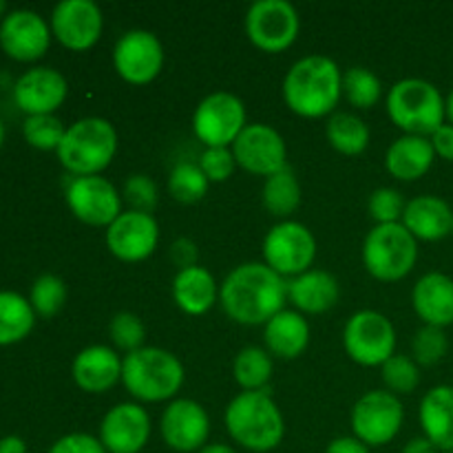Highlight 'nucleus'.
<instances>
[{"label":"nucleus","instance_id":"72a5a7b5","mask_svg":"<svg viewBox=\"0 0 453 453\" xmlns=\"http://www.w3.org/2000/svg\"><path fill=\"white\" fill-rule=\"evenodd\" d=\"M343 97L358 111H370L383 97V82L367 66H349L343 71Z\"/></svg>","mask_w":453,"mask_h":453},{"label":"nucleus","instance_id":"c9c22d12","mask_svg":"<svg viewBox=\"0 0 453 453\" xmlns=\"http://www.w3.org/2000/svg\"><path fill=\"white\" fill-rule=\"evenodd\" d=\"M66 286L58 274H40L31 286L29 303L35 314L44 319H51L65 308Z\"/></svg>","mask_w":453,"mask_h":453},{"label":"nucleus","instance_id":"58836bf2","mask_svg":"<svg viewBox=\"0 0 453 453\" xmlns=\"http://www.w3.org/2000/svg\"><path fill=\"white\" fill-rule=\"evenodd\" d=\"M25 140L34 149L40 150H58L66 128L60 118L56 115H29L25 119Z\"/></svg>","mask_w":453,"mask_h":453},{"label":"nucleus","instance_id":"c85d7f7f","mask_svg":"<svg viewBox=\"0 0 453 453\" xmlns=\"http://www.w3.org/2000/svg\"><path fill=\"white\" fill-rule=\"evenodd\" d=\"M423 436L429 438L441 453L453 451V385L429 389L418 410Z\"/></svg>","mask_w":453,"mask_h":453},{"label":"nucleus","instance_id":"de8ad7c7","mask_svg":"<svg viewBox=\"0 0 453 453\" xmlns=\"http://www.w3.org/2000/svg\"><path fill=\"white\" fill-rule=\"evenodd\" d=\"M326 453H370V447L357 436H339L327 445Z\"/></svg>","mask_w":453,"mask_h":453},{"label":"nucleus","instance_id":"37998d69","mask_svg":"<svg viewBox=\"0 0 453 453\" xmlns=\"http://www.w3.org/2000/svg\"><path fill=\"white\" fill-rule=\"evenodd\" d=\"M199 168L211 184H221L233 177L237 162L230 149H203V153L199 155Z\"/></svg>","mask_w":453,"mask_h":453},{"label":"nucleus","instance_id":"6ab92c4d","mask_svg":"<svg viewBox=\"0 0 453 453\" xmlns=\"http://www.w3.org/2000/svg\"><path fill=\"white\" fill-rule=\"evenodd\" d=\"M100 442L109 453H140L150 438V416L140 403L111 407L100 423Z\"/></svg>","mask_w":453,"mask_h":453},{"label":"nucleus","instance_id":"f257e3e1","mask_svg":"<svg viewBox=\"0 0 453 453\" xmlns=\"http://www.w3.org/2000/svg\"><path fill=\"white\" fill-rule=\"evenodd\" d=\"M288 281L264 261H248L230 270L219 286V303L239 326H265L286 310Z\"/></svg>","mask_w":453,"mask_h":453},{"label":"nucleus","instance_id":"1a4fd4ad","mask_svg":"<svg viewBox=\"0 0 453 453\" xmlns=\"http://www.w3.org/2000/svg\"><path fill=\"white\" fill-rule=\"evenodd\" d=\"M246 35L259 51L281 53L296 42L301 18L288 0H257L243 18Z\"/></svg>","mask_w":453,"mask_h":453},{"label":"nucleus","instance_id":"4be33fe9","mask_svg":"<svg viewBox=\"0 0 453 453\" xmlns=\"http://www.w3.org/2000/svg\"><path fill=\"white\" fill-rule=\"evenodd\" d=\"M71 372L82 392L104 394L122 380V357L109 345H88L73 358Z\"/></svg>","mask_w":453,"mask_h":453},{"label":"nucleus","instance_id":"f03ea898","mask_svg":"<svg viewBox=\"0 0 453 453\" xmlns=\"http://www.w3.org/2000/svg\"><path fill=\"white\" fill-rule=\"evenodd\" d=\"M343 96V73L327 56H305L290 66L283 80V102L299 118L317 119L336 113Z\"/></svg>","mask_w":453,"mask_h":453},{"label":"nucleus","instance_id":"79ce46f5","mask_svg":"<svg viewBox=\"0 0 453 453\" xmlns=\"http://www.w3.org/2000/svg\"><path fill=\"white\" fill-rule=\"evenodd\" d=\"M122 197L124 202L131 206L128 211L149 212V215H153V211L159 203L157 184H155L149 175H140V173H137V175H131L127 180Z\"/></svg>","mask_w":453,"mask_h":453},{"label":"nucleus","instance_id":"9d476101","mask_svg":"<svg viewBox=\"0 0 453 453\" xmlns=\"http://www.w3.org/2000/svg\"><path fill=\"white\" fill-rule=\"evenodd\" d=\"M314 259L317 239L312 230L299 221H279L264 237V264L283 279L299 277L312 270Z\"/></svg>","mask_w":453,"mask_h":453},{"label":"nucleus","instance_id":"412c9836","mask_svg":"<svg viewBox=\"0 0 453 453\" xmlns=\"http://www.w3.org/2000/svg\"><path fill=\"white\" fill-rule=\"evenodd\" d=\"M69 84L60 71L51 66H35L20 75L13 87V100L27 115H53L66 100Z\"/></svg>","mask_w":453,"mask_h":453},{"label":"nucleus","instance_id":"49530a36","mask_svg":"<svg viewBox=\"0 0 453 453\" xmlns=\"http://www.w3.org/2000/svg\"><path fill=\"white\" fill-rule=\"evenodd\" d=\"M429 142H432L436 157L445 159V162H453V124H442V127L429 137Z\"/></svg>","mask_w":453,"mask_h":453},{"label":"nucleus","instance_id":"09e8293b","mask_svg":"<svg viewBox=\"0 0 453 453\" xmlns=\"http://www.w3.org/2000/svg\"><path fill=\"white\" fill-rule=\"evenodd\" d=\"M403 453H441V449H438L429 438L418 436V438H411V441L403 447Z\"/></svg>","mask_w":453,"mask_h":453},{"label":"nucleus","instance_id":"a878e982","mask_svg":"<svg viewBox=\"0 0 453 453\" xmlns=\"http://www.w3.org/2000/svg\"><path fill=\"white\" fill-rule=\"evenodd\" d=\"M434 146L429 137L401 135L389 144L385 153V168L398 181H416L427 175L434 166Z\"/></svg>","mask_w":453,"mask_h":453},{"label":"nucleus","instance_id":"864d4df0","mask_svg":"<svg viewBox=\"0 0 453 453\" xmlns=\"http://www.w3.org/2000/svg\"><path fill=\"white\" fill-rule=\"evenodd\" d=\"M3 140H4V127L3 122H0V146H3Z\"/></svg>","mask_w":453,"mask_h":453},{"label":"nucleus","instance_id":"aec40b11","mask_svg":"<svg viewBox=\"0 0 453 453\" xmlns=\"http://www.w3.org/2000/svg\"><path fill=\"white\" fill-rule=\"evenodd\" d=\"M49 42H51V29L40 13L16 9L0 22V47L16 60H38L47 53Z\"/></svg>","mask_w":453,"mask_h":453},{"label":"nucleus","instance_id":"5701e85b","mask_svg":"<svg viewBox=\"0 0 453 453\" xmlns=\"http://www.w3.org/2000/svg\"><path fill=\"white\" fill-rule=\"evenodd\" d=\"M411 305L425 326H453V279L445 273H427L411 290Z\"/></svg>","mask_w":453,"mask_h":453},{"label":"nucleus","instance_id":"dca6fc26","mask_svg":"<svg viewBox=\"0 0 453 453\" xmlns=\"http://www.w3.org/2000/svg\"><path fill=\"white\" fill-rule=\"evenodd\" d=\"M159 434L168 449L177 453H197L208 445L211 418L193 398H175L164 410Z\"/></svg>","mask_w":453,"mask_h":453},{"label":"nucleus","instance_id":"c03bdc74","mask_svg":"<svg viewBox=\"0 0 453 453\" xmlns=\"http://www.w3.org/2000/svg\"><path fill=\"white\" fill-rule=\"evenodd\" d=\"M49 453H109L100 438L91 434H66L51 445Z\"/></svg>","mask_w":453,"mask_h":453},{"label":"nucleus","instance_id":"6e6552de","mask_svg":"<svg viewBox=\"0 0 453 453\" xmlns=\"http://www.w3.org/2000/svg\"><path fill=\"white\" fill-rule=\"evenodd\" d=\"M345 354L363 367H380L396 354V330L385 314L361 310L343 327Z\"/></svg>","mask_w":453,"mask_h":453},{"label":"nucleus","instance_id":"c756f323","mask_svg":"<svg viewBox=\"0 0 453 453\" xmlns=\"http://www.w3.org/2000/svg\"><path fill=\"white\" fill-rule=\"evenodd\" d=\"M326 137L336 153L357 157V155L365 153V149L370 146V127L358 115L339 111L327 118Z\"/></svg>","mask_w":453,"mask_h":453},{"label":"nucleus","instance_id":"423d86ee","mask_svg":"<svg viewBox=\"0 0 453 453\" xmlns=\"http://www.w3.org/2000/svg\"><path fill=\"white\" fill-rule=\"evenodd\" d=\"M388 115L403 135L432 137L447 122L445 97L423 78L398 80L388 93Z\"/></svg>","mask_w":453,"mask_h":453},{"label":"nucleus","instance_id":"cd10ccee","mask_svg":"<svg viewBox=\"0 0 453 453\" xmlns=\"http://www.w3.org/2000/svg\"><path fill=\"white\" fill-rule=\"evenodd\" d=\"M264 343L273 357L292 361L310 345V326L296 310H281L264 326Z\"/></svg>","mask_w":453,"mask_h":453},{"label":"nucleus","instance_id":"603ef678","mask_svg":"<svg viewBox=\"0 0 453 453\" xmlns=\"http://www.w3.org/2000/svg\"><path fill=\"white\" fill-rule=\"evenodd\" d=\"M445 113H447V122L453 124V88L449 91V96L445 97Z\"/></svg>","mask_w":453,"mask_h":453},{"label":"nucleus","instance_id":"39448f33","mask_svg":"<svg viewBox=\"0 0 453 453\" xmlns=\"http://www.w3.org/2000/svg\"><path fill=\"white\" fill-rule=\"evenodd\" d=\"M56 153L71 175H102L118 153V133L109 119L82 118L66 128Z\"/></svg>","mask_w":453,"mask_h":453},{"label":"nucleus","instance_id":"e433bc0d","mask_svg":"<svg viewBox=\"0 0 453 453\" xmlns=\"http://www.w3.org/2000/svg\"><path fill=\"white\" fill-rule=\"evenodd\" d=\"M380 379H383L388 392L411 394L420 385V365L411 357L405 354H394L388 363L380 365Z\"/></svg>","mask_w":453,"mask_h":453},{"label":"nucleus","instance_id":"9b49d317","mask_svg":"<svg viewBox=\"0 0 453 453\" xmlns=\"http://www.w3.org/2000/svg\"><path fill=\"white\" fill-rule=\"evenodd\" d=\"M246 127V106L228 91L206 96L193 113V133L206 149H230Z\"/></svg>","mask_w":453,"mask_h":453},{"label":"nucleus","instance_id":"2f4dec72","mask_svg":"<svg viewBox=\"0 0 453 453\" xmlns=\"http://www.w3.org/2000/svg\"><path fill=\"white\" fill-rule=\"evenodd\" d=\"M273 358L265 348L248 345L234 357L233 376L243 392H264L273 379Z\"/></svg>","mask_w":453,"mask_h":453},{"label":"nucleus","instance_id":"bb28decb","mask_svg":"<svg viewBox=\"0 0 453 453\" xmlns=\"http://www.w3.org/2000/svg\"><path fill=\"white\" fill-rule=\"evenodd\" d=\"M171 290L177 308L190 317H202L219 301V288H217L215 277L203 265L177 270Z\"/></svg>","mask_w":453,"mask_h":453},{"label":"nucleus","instance_id":"7ed1b4c3","mask_svg":"<svg viewBox=\"0 0 453 453\" xmlns=\"http://www.w3.org/2000/svg\"><path fill=\"white\" fill-rule=\"evenodd\" d=\"M224 423L230 438L252 453L277 449L286 436V420L268 389L237 394L226 407Z\"/></svg>","mask_w":453,"mask_h":453},{"label":"nucleus","instance_id":"f8f14e48","mask_svg":"<svg viewBox=\"0 0 453 453\" xmlns=\"http://www.w3.org/2000/svg\"><path fill=\"white\" fill-rule=\"evenodd\" d=\"M405 420V407L388 389L367 392L352 407V432L367 447H383L398 436Z\"/></svg>","mask_w":453,"mask_h":453},{"label":"nucleus","instance_id":"0eeeda50","mask_svg":"<svg viewBox=\"0 0 453 453\" xmlns=\"http://www.w3.org/2000/svg\"><path fill=\"white\" fill-rule=\"evenodd\" d=\"M418 242L403 224L374 226L363 242V265L374 279L396 283L414 270Z\"/></svg>","mask_w":453,"mask_h":453},{"label":"nucleus","instance_id":"2eb2a0df","mask_svg":"<svg viewBox=\"0 0 453 453\" xmlns=\"http://www.w3.org/2000/svg\"><path fill=\"white\" fill-rule=\"evenodd\" d=\"M113 66L128 84H150L164 66V47L153 31L131 29L115 42Z\"/></svg>","mask_w":453,"mask_h":453},{"label":"nucleus","instance_id":"3c124183","mask_svg":"<svg viewBox=\"0 0 453 453\" xmlns=\"http://www.w3.org/2000/svg\"><path fill=\"white\" fill-rule=\"evenodd\" d=\"M197 453H237L230 445H224V442H208L203 449H199Z\"/></svg>","mask_w":453,"mask_h":453},{"label":"nucleus","instance_id":"393cba45","mask_svg":"<svg viewBox=\"0 0 453 453\" xmlns=\"http://www.w3.org/2000/svg\"><path fill=\"white\" fill-rule=\"evenodd\" d=\"M341 288L327 270H308L288 281V301L301 314H323L339 303Z\"/></svg>","mask_w":453,"mask_h":453},{"label":"nucleus","instance_id":"a18cd8bd","mask_svg":"<svg viewBox=\"0 0 453 453\" xmlns=\"http://www.w3.org/2000/svg\"><path fill=\"white\" fill-rule=\"evenodd\" d=\"M171 259L173 264L177 265L180 270L186 268H193V265H199V250H197V243L188 237H180L173 242L171 246Z\"/></svg>","mask_w":453,"mask_h":453},{"label":"nucleus","instance_id":"7c9ffc66","mask_svg":"<svg viewBox=\"0 0 453 453\" xmlns=\"http://www.w3.org/2000/svg\"><path fill=\"white\" fill-rule=\"evenodd\" d=\"M261 203L273 217H281V221H286L301 206L299 177L290 166L265 177L264 188H261Z\"/></svg>","mask_w":453,"mask_h":453},{"label":"nucleus","instance_id":"a211bd4d","mask_svg":"<svg viewBox=\"0 0 453 453\" xmlns=\"http://www.w3.org/2000/svg\"><path fill=\"white\" fill-rule=\"evenodd\" d=\"M51 31L62 47L87 51L104 31V16L93 0H62L51 13Z\"/></svg>","mask_w":453,"mask_h":453},{"label":"nucleus","instance_id":"b1692460","mask_svg":"<svg viewBox=\"0 0 453 453\" xmlns=\"http://www.w3.org/2000/svg\"><path fill=\"white\" fill-rule=\"evenodd\" d=\"M401 224L416 242H441L451 234L453 208L436 195H420L407 202Z\"/></svg>","mask_w":453,"mask_h":453},{"label":"nucleus","instance_id":"f704fd0d","mask_svg":"<svg viewBox=\"0 0 453 453\" xmlns=\"http://www.w3.org/2000/svg\"><path fill=\"white\" fill-rule=\"evenodd\" d=\"M211 181L206 180L199 164L180 162L168 175V193L180 203H197L206 197Z\"/></svg>","mask_w":453,"mask_h":453},{"label":"nucleus","instance_id":"473e14b6","mask_svg":"<svg viewBox=\"0 0 453 453\" xmlns=\"http://www.w3.org/2000/svg\"><path fill=\"white\" fill-rule=\"evenodd\" d=\"M35 312L18 292H0V345H12L34 330Z\"/></svg>","mask_w":453,"mask_h":453},{"label":"nucleus","instance_id":"ea45409f","mask_svg":"<svg viewBox=\"0 0 453 453\" xmlns=\"http://www.w3.org/2000/svg\"><path fill=\"white\" fill-rule=\"evenodd\" d=\"M109 336L111 341H113L115 349H118V352H124V357H127V354L144 348V339H146L144 323H142V319L137 317V314L118 312L113 319H111Z\"/></svg>","mask_w":453,"mask_h":453},{"label":"nucleus","instance_id":"f3484780","mask_svg":"<svg viewBox=\"0 0 453 453\" xmlns=\"http://www.w3.org/2000/svg\"><path fill=\"white\" fill-rule=\"evenodd\" d=\"M159 243V224L149 212L124 211L106 228V248L124 264L149 259Z\"/></svg>","mask_w":453,"mask_h":453},{"label":"nucleus","instance_id":"20e7f679","mask_svg":"<svg viewBox=\"0 0 453 453\" xmlns=\"http://www.w3.org/2000/svg\"><path fill=\"white\" fill-rule=\"evenodd\" d=\"M122 385L135 401H175L184 385V365L164 348H144L122 358Z\"/></svg>","mask_w":453,"mask_h":453},{"label":"nucleus","instance_id":"ddd939ff","mask_svg":"<svg viewBox=\"0 0 453 453\" xmlns=\"http://www.w3.org/2000/svg\"><path fill=\"white\" fill-rule=\"evenodd\" d=\"M65 195L69 211L87 226L109 228L122 215V195L102 175L73 177Z\"/></svg>","mask_w":453,"mask_h":453},{"label":"nucleus","instance_id":"4468645a","mask_svg":"<svg viewBox=\"0 0 453 453\" xmlns=\"http://www.w3.org/2000/svg\"><path fill=\"white\" fill-rule=\"evenodd\" d=\"M230 150L237 166L250 175L270 177L288 166L286 140L270 124H248Z\"/></svg>","mask_w":453,"mask_h":453},{"label":"nucleus","instance_id":"6e6d98bb","mask_svg":"<svg viewBox=\"0 0 453 453\" xmlns=\"http://www.w3.org/2000/svg\"><path fill=\"white\" fill-rule=\"evenodd\" d=\"M451 234H453V226H451Z\"/></svg>","mask_w":453,"mask_h":453},{"label":"nucleus","instance_id":"4c0bfd02","mask_svg":"<svg viewBox=\"0 0 453 453\" xmlns=\"http://www.w3.org/2000/svg\"><path fill=\"white\" fill-rule=\"evenodd\" d=\"M447 352H449V339H447L442 327L423 326L414 334V341H411V354L414 357L411 358L420 367L438 365L447 357Z\"/></svg>","mask_w":453,"mask_h":453},{"label":"nucleus","instance_id":"4d7b16f0","mask_svg":"<svg viewBox=\"0 0 453 453\" xmlns=\"http://www.w3.org/2000/svg\"><path fill=\"white\" fill-rule=\"evenodd\" d=\"M447 453H453V451H447Z\"/></svg>","mask_w":453,"mask_h":453},{"label":"nucleus","instance_id":"a19ab883","mask_svg":"<svg viewBox=\"0 0 453 453\" xmlns=\"http://www.w3.org/2000/svg\"><path fill=\"white\" fill-rule=\"evenodd\" d=\"M405 197H403L401 190L389 188V186H380L374 193L370 195V202H367V212H370L372 219L376 221V226L380 224H401L403 212H405Z\"/></svg>","mask_w":453,"mask_h":453},{"label":"nucleus","instance_id":"5fc2aeb1","mask_svg":"<svg viewBox=\"0 0 453 453\" xmlns=\"http://www.w3.org/2000/svg\"><path fill=\"white\" fill-rule=\"evenodd\" d=\"M4 9H7V4H4V3H3V0H0V13H3V12H4Z\"/></svg>","mask_w":453,"mask_h":453},{"label":"nucleus","instance_id":"8fccbe9b","mask_svg":"<svg viewBox=\"0 0 453 453\" xmlns=\"http://www.w3.org/2000/svg\"><path fill=\"white\" fill-rule=\"evenodd\" d=\"M0 453H27V445L18 436H4L0 441Z\"/></svg>","mask_w":453,"mask_h":453}]
</instances>
